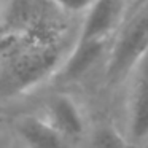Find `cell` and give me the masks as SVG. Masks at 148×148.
Listing matches in <instances>:
<instances>
[{
  "label": "cell",
  "instance_id": "6da1fadb",
  "mask_svg": "<svg viewBox=\"0 0 148 148\" xmlns=\"http://www.w3.org/2000/svg\"><path fill=\"white\" fill-rule=\"evenodd\" d=\"M69 16L51 0H10L2 11L5 32L43 45H64Z\"/></svg>",
  "mask_w": 148,
  "mask_h": 148
},
{
  "label": "cell",
  "instance_id": "7a4b0ae2",
  "mask_svg": "<svg viewBox=\"0 0 148 148\" xmlns=\"http://www.w3.org/2000/svg\"><path fill=\"white\" fill-rule=\"evenodd\" d=\"M148 51V0L132 11L116 30L107 62V81L116 86L129 77L140 58Z\"/></svg>",
  "mask_w": 148,
  "mask_h": 148
},
{
  "label": "cell",
  "instance_id": "3957f363",
  "mask_svg": "<svg viewBox=\"0 0 148 148\" xmlns=\"http://www.w3.org/2000/svg\"><path fill=\"white\" fill-rule=\"evenodd\" d=\"M127 100V137L131 143L148 140V51L135 64Z\"/></svg>",
  "mask_w": 148,
  "mask_h": 148
},
{
  "label": "cell",
  "instance_id": "277c9868",
  "mask_svg": "<svg viewBox=\"0 0 148 148\" xmlns=\"http://www.w3.org/2000/svg\"><path fill=\"white\" fill-rule=\"evenodd\" d=\"M126 16V0H94L84 19L77 40H103L107 42L118 30Z\"/></svg>",
  "mask_w": 148,
  "mask_h": 148
},
{
  "label": "cell",
  "instance_id": "5b68a950",
  "mask_svg": "<svg viewBox=\"0 0 148 148\" xmlns=\"http://www.w3.org/2000/svg\"><path fill=\"white\" fill-rule=\"evenodd\" d=\"M46 121L65 138L73 140L84 131V121L78 105L69 96H53L46 103Z\"/></svg>",
  "mask_w": 148,
  "mask_h": 148
},
{
  "label": "cell",
  "instance_id": "8992f818",
  "mask_svg": "<svg viewBox=\"0 0 148 148\" xmlns=\"http://www.w3.org/2000/svg\"><path fill=\"white\" fill-rule=\"evenodd\" d=\"M107 42L103 40H77L72 51L65 56L59 70V77L64 81H73L86 75L97 64L105 51Z\"/></svg>",
  "mask_w": 148,
  "mask_h": 148
},
{
  "label": "cell",
  "instance_id": "52a82bcc",
  "mask_svg": "<svg viewBox=\"0 0 148 148\" xmlns=\"http://www.w3.org/2000/svg\"><path fill=\"white\" fill-rule=\"evenodd\" d=\"M16 132L27 148H67L69 142L46 119L26 115L16 119Z\"/></svg>",
  "mask_w": 148,
  "mask_h": 148
},
{
  "label": "cell",
  "instance_id": "ba28073f",
  "mask_svg": "<svg viewBox=\"0 0 148 148\" xmlns=\"http://www.w3.org/2000/svg\"><path fill=\"white\" fill-rule=\"evenodd\" d=\"M91 148H127V140L110 124H102L92 132Z\"/></svg>",
  "mask_w": 148,
  "mask_h": 148
},
{
  "label": "cell",
  "instance_id": "9c48e42d",
  "mask_svg": "<svg viewBox=\"0 0 148 148\" xmlns=\"http://www.w3.org/2000/svg\"><path fill=\"white\" fill-rule=\"evenodd\" d=\"M51 2L67 16L77 13H86L89 7L94 3V0H51Z\"/></svg>",
  "mask_w": 148,
  "mask_h": 148
},
{
  "label": "cell",
  "instance_id": "30bf717a",
  "mask_svg": "<svg viewBox=\"0 0 148 148\" xmlns=\"http://www.w3.org/2000/svg\"><path fill=\"white\" fill-rule=\"evenodd\" d=\"M2 11H3V10H2V7H0V18H2Z\"/></svg>",
  "mask_w": 148,
  "mask_h": 148
}]
</instances>
